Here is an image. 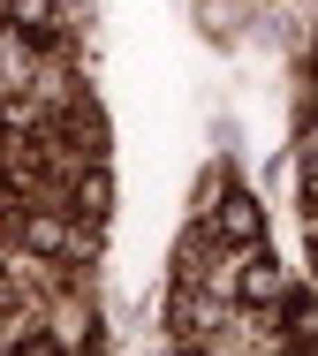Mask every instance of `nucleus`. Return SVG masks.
Masks as SVG:
<instances>
[{
  "instance_id": "obj_1",
  "label": "nucleus",
  "mask_w": 318,
  "mask_h": 356,
  "mask_svg": "<svg viewBox=\"0 0 318 356\" xmlns=\"http://www.w3.org/2000/svg\"><path fill=\"white\" fill-rule=\"evenodd\" d=\"M235 288H242V303H281V296H288V281H281V266H273V258H250Z\"/></svg>"
},
{
  "instance_id": "obj_2",
  "label": "nucleus",
  "mask_w": 318,
  "mask_h": 356,
  "mask_svg": "<svg viewBox=\"0 0 318 356\" xmlns=\"http://www.w3.org/2000/svg\"><path fill=\"white\" fill-rule=\"evenodd\" d=\"M258 227H265L258 197H228V205H220V235H228V243H258Z\"/></svg>"
},
{
  "instance_id": "obj_3",
  "label": "nucleus",
  "mask_w": 318,
  "mask_h": 356,
  "mask_svg": "<svg viewBox=\"0 0 318 356\" xmlns=\"http://www.w3.org/2000/svg\"><path fill=\"white\" fill-rule=\"evenodd\" d=\"M23 243H31V250H69V227H61L53 213H31L23 220Z\"/></svg>"
},
{
  "instance_id": "obj_4",
  "label": "nucleus",
  "mask_w": 318,
  "mask_h": 356,
  "mask_svg": "<svg viewBox=\"0 0 318 356\" xmlns=\"http://www.w3.org/2000/svg\"><path fill=\"white\" fill-rule=\"evenodd\" d=\"M83 213H106V175H83Z\"/></svg>"
}]
</instances>
